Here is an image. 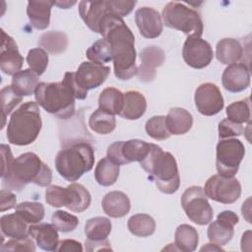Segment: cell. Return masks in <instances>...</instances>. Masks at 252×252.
I'll return each mask as SVG.
<instances>
[{"label":"cell","mask_w":252,"mask_h":252,"mask_svg":"<svg viewBox=\"0 0 252 252\" xmlns=\"http://www.w3.org/2000/svg\"><path fill=\"white\" fill-rule=\"evenodd\" d=\"M135 22L140 33L146 38L158 37L162 32L161 16L151 7L139 8L135 13Z\"/></svg>","instance_id":"cell-18"},{"label":"cell","mask_w":252,"mask_h":252,"mask_svg":"<svg viewBox=\"0 0 252 252\" xmlns=\"http://www.w3.org/2000/svg\"><path fill=\"white\" fill-rule=\"evenodd\" d=\"M244 133L242 124L232 122L230 120L223 119L219 123V137L220 139H228L235 136H240Z\"/></svg>","instance_id":"cell-46"},{"label":"cell","mask_w":252,"mask_h":252,"mask_svg":"<svg viewBox=\"0 0 252 252\" xmlns=\"http://www.w3.org/2000/svg\"><path fill=\"white\" fill-rule=\"evenodd\" d=\"M199 242V234L192 225L180 224L174 234V244L177 250L184 252H192L196 250Z\"/></svg>","instance_id":"cell-31"},{"label":"cell","mask_w":252,"mask_h":252,"mask_svg":"<svg viewBox=\"0 0 252 252\" xmlns=\"http://www.w3.org/2000/svg\"><path fill=\"white\" fill-rule=\"evenodd\" d=\"M182 56L188 66L203 69L212 62L214 51L207 40L197 36H188L183 44Z\"/></svg>","instance_id":"cell-12"},{"label":"cell","mask_w":252,"mask_h":252,"mask_svg":"<svg viewBox=\"0 0 252 252\" xmlns=\"http://www.w3.org/2000/svg\"><path fill=\"white\" fill-rule=\"evenodd\" d=\"M226 116L227 119L238 123V124H243V123H249L250 122V102H249V97L234 101L230 103L226 107Z\"/></svg>","instance_id":"cell-39"},{"label":"cell","mask_w":252,"mask_h":252,"mask_svg":"<svg viewBox=\"0 0 252 252\" xmlns=\"http://www.w3.org/2000/svg\"><path fill=\"white\" fill-rule=\"evenodd\" d=\"M16 213L27 223H37L44 217V207L38 202H22L16 206Z\"/></svg>","instance_id":"cell-38"},{"label":"cell","mask_w":252,"mask_h":252,"mask_svg":"<svg viewBox=\"0 0 252 252\" xmlns=\"http://www.w3.org/2000/svg\"><path fill=\"white\" fill-rule=\"evenodd\" d=\"M39 76L31 69H25L13 75L11 87L21 96H29L35 92L39 84Z\"/></svg>","instance_id":"cell-28"},{"label":"cell","mask_w":252,"mask_h":252,"mask_svg":"<svg viewBox=\"0 0 252 252\" xmlns=\"http://www.w3.org/2000/svg\"><path fill=\"white\" fill-rule=\"evenodd\" d=\"M29 234L36 245L45 251H55L59 244L58 229L50 223H32L29 226Z\"/></svg>","instance_id":"cell-21"},{"label":"cell","mask_w":252,"mask_h":252,"mask_svg":"<svg viewBox=\"0 0 252 252\" xmlns=\"http://www.w3.org/2000/svg\"><path fill=\"white\" fill-rule=\"evenodd\" d=\"M216 167L220 175L234 177L245 155L242 142L235 138L220 140L217 145Z\"/></svg>","instance_id":"cell-8"},{"label":"cell","mask_w":252,"mask_h":252,"mask_svg":"<svg viewBox=\"0 0 252 252\" xmlns=\"http://www.w3.org/2000/svg\"><path fill=\"white\" fill-rule=\"evenodd\" d=\"M78 10L84 23L90 30L97 33L102 18L113 12L109 1H81Z\"/></svg>","instance_id":"cell-19"},{"label":"cell","mask_w":252,"mask_h":252,"mask_svg":"<svg viewBox=\"0 0 252 252\" xmlns=\"http://www.w3.org/2000/svg\"><path fill=\"white\" fill-rule=\"evenodd\" d=\"M67 203L66 208L75 213H82L87 210L92 201V197L88 189L79 183H71L66 187Z\"/></svg>","instance_id":"cell-27"},{"label":"cell","mask_w":252,"mask_h":252,"mask_svg":"<svg viewBox=\"0 0 252 252\" xmlns=\"http://www.w3.org/2000/svg\"><path fill=\"white\" fill-rule=\"evenodd\" d=\"M56 250L63 251V252H70V251L82 252L83 246L79 241H77L75 239H64V240L59 241V244H58V247Z\"/></svg>","instance_id":"cell-49"},{"label":"cell","mask_w":252,"mask_h":252,"mask_svg":"<svg viewBox=\"0 0 252 252\" xmlns=\"http://www.w3.org/2000/svg\"><path fill=\"white\" fill-rule=\"evenodd\" d=\"M120 165L110 160L107 157L101 158L94 169V178L96 182L104 187L113 185L118 179Z\"/></svg>","instance_id":"cell-32"},{"label":"cell","mask_w":252,"mask_h":252,"mask_svg":"<svg viewBox=\"0 0 252 252\" xmlns=\"http://www.w3.org/2000/svg\"><path fill=\"white\" fill-rule=\"evenodd\" d=\"M110 73L108 66L85 61L82 62L75 73L76 83L85 91L93 90L102 85Z\"/></svg>","instance_id":"cell-15"},{"label":"cell","mask_w":252,"mask_h":252,"mask_svg":"<svg viewBox=\"0 0 252 252\" xmlns=\"http://www.w3.org/2000/svg\"><path fill=\"white\" fill-rule=\"evenodd\" d=\"M2 252L7 251H35V246L29 236L23 238H12L3 244L0 248Z\"/></svg>","instance_id":"cell-45"},{"label":"cell","mask_w":252,"mask_h":252,"mask_svg":"<svg viewBox=\"0 0 252 252\" xmlns=\"http://www.w3.org/2000/svg\"><path fill=\"white\" fill-rule=\"evenodd\" d=\"M74 4H76V1H58V2H54V5L58 6L61 9H68L71 6H73Z\"/></svg>","instance_id":"cell-52"},{"label":"cell","mask_w":252,"mask_h":252,"mask_svg":"<svg viewBox=\"0 0 252 252\" xmlns=\"http://www.w3.org/2000/svg\"><path fill=\"white\" fill-rule=\"evenodd\" d=\"M195 105L197 110L206 116H213L220 112L224 100L219 87L213 83H204L195 91Z\"/></svg>","instance_id":"cell-13"},{"label":"cell","mask_w":252,"mask_h":252,"mask_svg":"<svg viewBox=\"0 0 252 252\" xmlns=\"http://www.w3.org/2000/svg\"><path fill=\"white\" fill-rule=\"evenodd\" d=\"M140 165L149 173V178L156 183L160 192L173 194L179 189L180 177L176 159L158 145L150 144V151L140 161Z\"/></svg>","instance_id":"cell-4"},{"label":"cell","mask_w":252,"mask_h":252,"mask_svg":"<svg viewBox=\"0 0 252 252\" xmlns=\"http://www.w3.org/2000/svg\"><path fill=\"white\" fill-rule=\"evenodd\" d=\"M0 227L3 235L11 238H23L29 234L27 222L17 213L2 216Z\"/></svg>","instance_id":"cell-30"},{"label":"cell","mask_w":252,"mask_h":252,"mask_svg":"<svg viewBox=\"0 0 252 252\" xmlns=\"http://www.w3.org/2000/svg\"><path fill=\"white\" fill-rule=\"evenodd\" d=\"M52 224L61 232L73 231L79 224V220L76 216L65 212L56 211L51 217Z\"/></svg>","instance_id":"cell-43"},{"label":"cell","mask_w":252,"mask_h":252,"mask_svg":"<svg viewBox=\"0 0 252 252\" xmlns=\"http://www.w3.org/2000/svg\"><path fill=\"white\" fill-rule=\"evenodd\" d=\"M94 163V148L87 142L67 144L55 158V167L60 176L67 181H77L90 171Z\"/></svg>","instance_id":"cell-6"},{"label":"cell","mask_w":252,"mask_h":252,"mask_svg":"<svg viewBox=\"0 0 252 252\" xmlns=\"http://www.w3.org/2000/svg\"><path fill=\"white\" fill-rule=\"evenodd\" d=\"M243 47L237 39L222 38L216 46V57L224 65L238 62L243 57Z\"/></svg>","instance_id":"cell-26"},{"label":"cell","mask_w":252,"mask_h":252,"mask_svg":"<svg viewBox=\"0 0 252 252\" xmlns=\"http://www.w3.org/2000/svg\"><path fill=\"white\" fill-rule=\"evenodd\" d=\"M166 127L170 134H186L193 125L192 114L182 107H173L165 116Z\"/></svg>","instance_id":"cell-25"},{"label":"cell","mask_w":252,"mask_h":252,"mask_svg":"<svg viewBox=\"0 0 252 252\" xmlns=\"http://www.w3.org/2000/svg\"><path fill=\"white\" fill-rule=\"evenodd\" d=\"M101 207L107 216L117 219L122 218L129 213L131 203L125 193L121 191H111L103 197Z\"/></svg>","instance_id":"cell-22"},{"label":"cell","mask_w":252,"mask_h":252,"mask_svg":"<svg viewBox=\"0 0 252 252\" xmlns=\"http://www.w3.org/2000/svg\"><path fill=\"white\" fill-rule=\"evenodd\" d=\"M203 190L208 198L222 204H233L241 195V185L235 177H224L220 174L211 176Z\"/></svg>","instance_id":"cell-10"},{"label":"cell","mask_w":252,"mask_h":252,"mask_svg":"<svg viewBox=\"0 0 252 252\" xmlns=\"http://www.w3.org/2000/svg\"><path fill=\"white\" fill-rule=\"evenodd\" d=\"M48 60L47 52L40 47L31 49L27 55V63L30 69L38 76L45 72L48 65Z\"/></svg>","instance_id":"cell-41"},{"label":"cell","mask_w":252,"mask_h":252,"mask_svg":"<svg viewBox=\"0 0 252 252\" xmlns=\"http://www.w3.org/2000/svg\"><path fill=\"white\" fill-rule=\"evenodd\" d=\"M42 126L40 111L36 102L27 101L14 110L7 125L8 142L16 146L33 143Z\"/></svg>","instance_id":"cell-5"},{"label":"cell","mask_w":252,"mask_h":252,"mask_svg":"<svg viewBox=\"0 0 252 252\" xmlns=\"http://www.w3.org/2000/svg\"><path fill=\"white\" fill-rule=\"evenodd\" d=\"M45 201L54 208L65 207L67 203V189L57 185L47 187L45 190Z\"/></svg>","instance_id":"cell-44"},{"label":"cell","mask_w":252,"mask_h":252,"mask_svg":"<svg viewBox=\"0 0 252 252\" xmlns=\"http://www.w3.org/2000/svg\"><path fill=\"white\" fill-rule=\"evenodd\" d=\"M124 94L115 88L104 89L98 97V108L112 115L120 113L123 107Z\"/></svg>","instance_id":"cell-33"},{"label":"cell","mask_w":252,"mask_h":252,"mask_svg":"<svg viewBox=\"0 0 252 252\" xmlns=\"http://www.w3.org/2000/svg\"><path fill=\"white\" fill-rule=\"evenodd\" d=\"M141 65L138 68V77L142 82L150 83L156 78V69L160 67L165 59L163 50L156 45L147 46L140 52Z\"/></svg>","instance_id":"cell-17"},{"label":"cell","mask_w":252,"mask_h":252,"mask_svg":"<svg viewBox=\"0 0 252 252\" xmlns=\"http://www.w3.org/2000/svg\"><path fill=\"white\" fill-rule=\"evenodd\" d=\"M223 88L230 93H239L250 86L249 67L244 63L228 65L221 76Z\"/></svg>","instance_id":"cell-20"},{"label":"cell","mask_w":252,"mask_h":252,"mask_svg":"<svg viewBox=\"0 0 252 252\" xmlns=\"http://www.w3.org/2000/svg\"><path fill=\"white\" fill-rule=\"evenodd\" d=\"M238 216L232 211H223L217 217V220L208 227V238L212 243L222 246L228 243L234 234V225L238 223Z\"/></svg>","instance_id":"cell-14"},{"label":"cell","mask_w":252,"mask_h":252,"mask_svg":"<svg viewBox=\"0 0 252 252\" xmlns=\"http://www.w3.org/2000/svg\"><path fill=\"white\" fill-rule=\"evenodd\" d=\"M212 250H216V251H223V249L220 246V245H217L215 243H208L207 245L203 246L201 248V251H212Z\"/></svg>","instance_id":"cell-51"},{"label":"cell","mask_w":252,"mask_h":252,"mask_svg":"<svg viewBox=\"0 0 252 252\" xmlns=\"http://www.w3.org/2000/svg\"><path fill=\"white\" fill-rule=\"evenodd\" d=\"M38 45L51 54H60L67 49L68 37L62 32L50 31L39 37Z\"/></svg>","instance_id":"cell-34"},{"label":"cell","mask_w":252,"mask_h":252,"mask_svg":"<svg viewBox=\"0 0 252 252\" xmlns=\"http://www.w3.org/2000/svg\"><path fill=\"white\" fill-rule=\"evenodd\" d=\"M1 177L3 187L21 191L29 183L48 186L52 181V171L36 154L29 152L14 158L8 171Z\"/></svg>","instance_id":"cell-3"},{"label":"cell","mask_w":252,"mask_h":252,"mask_svg":"<svg viewBox=\"0 0 252 252\" xmlns=\"http://www.w3.org/2000/svg\"><path fill=\"white\" fill-rule=\"evenodd\" d=\"M54 2L29 1L27 14L32 26L36 30H45L50 23V13Z\"/></svg>","instance_id":"cell-23"},{"label":"cell","mask_w":252,"mask_h":252,"mask_svg":"<svg viewBox=\"0 0 252 252\" xmlns=\"http://www.w3.org/2000/svg\"><path fill=\"white\" fill-rule=\"evenodd\" d=\"M1 47H0V68L6 75H15L21 71L24 58L19 52L18 45L13 37L1 30Z\"/></svg>","instance_id":"cell-16"},{"label":"cell","mask_w":252,"mask_h":252,"mask_svg":"<svg viewBox=\"0 0 252 252\" xmlns=\"http://www.w3.org/2000/svg\"><path fill=\"white\" fill-rule=\"evenodd\" d=\"M147 109V100L143 94L137 91H128L124 94V102L119 115L128 120L141 118Z\"/></svg>","instance_id":"cell-24"},{"label":"cell","mask_w":252,"mask_h":252,"mask_svg":"<svg viewBox=\"0 0 252 252\" xmlns=\"http://www.w3.org/2000/svg\"><path fill=\"white\" fill-rule=\"evenodd\" d=\"M88 59L99 65H103L112 60V49L109 41L105 38H101L93 43L86 51Z\"/></svg>","instance_id":"cell-37"},{"label":"cell","mask_w":252,"mask_h":252,"mask_svg":"<svg viewBox=\"0 0 252 252\" xmlns=\"http://www.w3.org/2000/svg\"><path fill=\"white\" fill-rule=\"evenodd\" d=\"M86 250L87 251H99V250H111L110 243L107 240L100 242H91L86 240Z\"/></svg>","instance_id":"cell-50"},{"label":"cell","mask_w":252,"mask_h":252,"mask_svg":"<svg viewBox=\"0 0 252 252\" xmlns=\"http://www.w3.org/2000/svg\"><path fill=\"white\" fill-rule=\"evenodd\" d=\"M150 151V144L139 139L117 141L107 149V158L113 162L122 165L132 161L143 160Z\"/></svg>","instance_id":"cell-11"},{"label":"cell","mask_w":252,"mask_h":252,"mask_svg":"<svg viewBox=\"0 0 252 252\" xmlns=\"http://www.w3.org/2000/svg\"><path fill=\"white\" fill-rule=\"evenodd\" d=\"M23 96L17 94L11 86H6L1 90V105H2V126L1 129L4 128L6 117L14 110V108L22 101Z\"/></svg>","instance_id":"cell-42"},{"label":"cell","mask_w":252,"mask_h":252,"mask_svg":"<svg viewBox=\"0 0 252 252\" xmlns=\"http://www.w3.org/2000/svg\"><path fill=\"white\" fill-rule=\"evenodd\" d=\"M129 231L138 237H148L156 230V221L148 214L133 215L127 222Z\"/></svg>","instance_id":"cell-35"},{"label":"cell","mask_w":252,"mask_h":252,"mask_svg":"<svg viewBox=\"0 0 252 252\" xmlns=\"http://www.w3.org/2000/svg\"><path fill=\"white\" fill-rule=\"evenodd\" d=\"M109 3L113 12L121 18L130 14L135 5L137 4L136 1L128 0H111L109 1Z\"/></svg>","instance_id":"cell-47"},{"label":"cell","mask_w":252,"mask_h":252,"mask_svg":"<svg viewBox=\"0 0 252 252\" xmlns=\"http://www.w3.org/2000/svg\"><path fill=\"white\" fill-rule=\"evenodd\" d=\"M162 19L166 27L182 32L188 36L201 37L204 25L200 14L180 2H168L162 9Z\"/></svg>","instance_id":"cell-7"},{"label":"cell","mask_w":252,"mask_h":252,"mask_svg":"<svg viewBox=\"0 0 252 252\" xmlns=\"http://www.w3.org/2000/svg\"><path fill=\"white\" fill-rule=\"evenodd\" d=\"M112 224L109 219L104 217H95L87 220L85 224V234L88 241L100 242L107 240L111 232Z\"/></svg>","instance_id":"cell-29"},{"label":"cell","mask_w":252,"mask_h":252,"mask_svg":"<svg viewBox=\"0 0 252 252\" xmlns=\"http://www.w3.org/2000/svg\"><path fill=\"white\" fill-rule=\"evenodd\" d=\"M145 129L147 134L157 141L166 140L171 135L166 127L165 116L162 115H156L151 117L146 122Z\"/></svg>","instance_id":"cell-40"},{"label":"cell","mask_w":252,"mask_h":252,"mask_svg":"<svg viewBox=\"0 0 252 252\" xmlns=\"http://www.w3.org/2000/svg\"><path fill=\"white\" fill-rule=\"evenodd\" d=\"M17 199L14 193L9 189H1L0 191V211L5 212L16 208Z\"/></svg>","instance_id":"cell-48"},{"label":"cell","mask_w":252,"mask_h":252,"mask_svg":"<svg viewBox=\"0 0 252 252\" xmlns=\"http://www.w3.org/2000/svg\"><path fill=\"white\" fill-rule=\"evenodd\" d=\"M87 95L88 91L78 86L73 72H66L61 82L39 83L34 92L36 103L60 119L73 117L75 99H85Z\"/></svg>","instance_id":"cell-2"},{"label":"cell","mask_w":252,"mask_h":252,"mask_svg":"<svg viewBox=\"0 0 252 252\" xmlns=\"http://www.w3.org/2000/svg\"><path fill=\"white\" fill-rule=\"evenodd\" d=\"M98 33L111 45L116 78L125 81L137 75L135 36L123 19L114 12L108 13L99 24Z\"/></svg>","instance_id":"cell-1"},{"label":"cell","mask_w":252,"mask_h":252,"mask_svg":"<svg viewBox=\"0 0 252 252\" xmlns=\"http://www.w3.org/2000/svg\"><path fill=\"white\" fill-rule=\"evenodd\" d=\"M89 126L94 132L100 135H106L115 129L116 119L114 115L98 108L91 114L89 118Z\"/></svg>","instance_id":"cell-36"},{"label":"cell","mask_w":252,"mask_h":252,"mask_svg":"<svg viewBox=\"0 0 252 252\" xmlns=\"http://www.w3.org/2000/svg\"><path fill=\"white\" fill-rule=\"evenodd\" d=\"M181 206L187 218L196 224L205 225L213 220V208L200 186H191L184 191L181 196Z\"/></svg>","instance_id":"cell-9"}]
</instances>
